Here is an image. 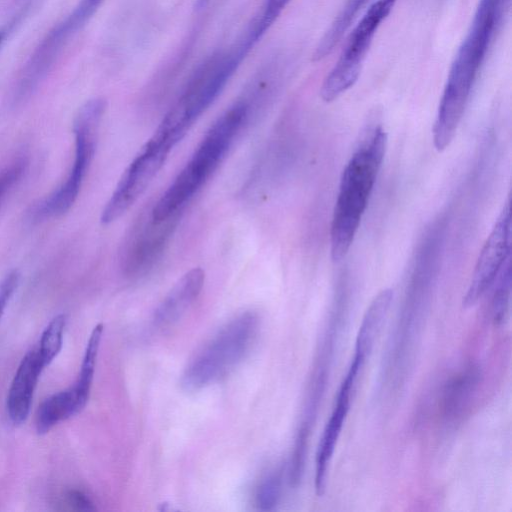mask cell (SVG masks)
I'll list each match as a JSON object with an SVG mask.
<instances>
[{"instance_id": "1", "label": "cell", "mask_w": 512, "mask_h": 512, "mask_svg": "<svg viewBox=\"0 0 512 512\" xmlns=\"http://www.w3.org/2000/svg\"><path fill=\"white\" fill-rule=\"evenodd\" d=\"M510 0H479L471 26L452 62L433 126L438 150L452 141L472 87Z\"/></svg>"}, {"instance_id": "2", "label": "cell", "mask_w": 512, "mask_h": 512, "mask_svg": "<svg viewBox=\"0 0 512 512\" xmlns=\"http://www.w3.org/2000/svg\"><path fill=\"white\" fill-rule=\"evenodd\" d=\"M249 112V101L242 99L217 118L189 161L152 207L150 214L153 219L163 221L180 216L186 204L224 159Z\"/></svg>"}, {"instance_id": "3", "label": "cell", "mask_w": 512, "mask_h": 512, "mask_svg": "<svg viewBox=\"0 0 512 512\" xmlns=\"http://www.w3.org/2000/svg\"><path fill=\"white\" fill-rule=\"evenodd\" d=\"M387 135L376 128L343 170L331 230L330 252L340 261L350 249L383 161Z\"/></svg>"}, {"instance_id": "4", "label": "cell", "mask_w": 512, "mask_h": 512, "mask_svg": "<svg viewBox=\"0 0 512 512\" xmlns=\"http://www.w3.org/2000/svg\"><path fill=\"white\" fill-rule=\"evenodd\" d=\"M250 50L240 40L230 49L207 57L193 72L157 130L177 144L219 96Z\"/></svg>"}, {"instance_id": "5", "label": "cell", "mask_w": 512, "mask_h": 512, "mask_svg": "<svg viewBox=\"0 0 512 512\" xmlns=\"http://www.w3.org/2000/svg\"><path fill=\"white\" fill-rule=\"evenodd\" d=\"M254 311L242 312L229 320L193 356L181 376L187 391L202 389L231 371L249 352L259 329Z\"/></svg>"}, {"instance_id": "6", "label": "cell", "mask_w": 512, "mask_h": 512, "mask_svg": "<svg viewBox=\"0 0 512 512\" xmlns=\"http://www.w3.org/2000/svg\"><path fill=\"white\" fill-rule=\"evenodd\" d=\"M105 109L106 101L103 98H94L87 101L78 111L73 124V166L65 182L35 206L36 218L60 216L73 206L96 151L99 127Z\"/></svg>"}, {"instance_id": "7", "label": "cell", "mask_w": 512, "mask_h": 512, "mask_svg": "<svg viewBox=\"0 0 512 512\" xmlns=\"http://www.w3.org/2000/svg\"><path fill=\"white\" fill-rule=\"evenodd\" d=\"M397 1L377 0L359 20L338 61L322 83L320 96L324 102L334 101L356 83L375 34Z\"/></svg>"}, {"instance_id": "8", "label": "cell", "mask_w": 512, "mask_h": 512, "mask_svg": "<svg viewBox=\"0 0 512 512\" xmlns=\"http://www.w3.org/2000/svg\"><path fill=\"white\" fill-rule=\"evenodd\" d=\"M173 147L154 132L125 169L106 202L100 217L103 224L114 222L131 208L162 168Z\"/></svg>"}, {"instance_id": "9", "label": "cell", "mask_w": 512, "mask_h": 512, "mask_svg": "<svg viewBox=\"0 0 512 512\" xmlns=\"http://www.w3.org/2000/svg\"><path fill=\"white\" fill-rule=\"evenodd\" d=\"M104 0H80L61 22L42 39L24 66L16 89L17 98L28 96L47 75L63 47L98 10Z\"/></svg>"}, {"instance_id": "10", "label": "cell", "mask_w": 512, "mask_h": 512, "mask_svg": "<svg viewBox=\"0 0 512 512\" xmlns=\"http://www.w3.org/2000/svg\"><path fill=\"white\" fill-rule=\"evenodd\" d=\"M510 240L511 206L508 200L482 247L467 292L463 298V307L470 308L474 306L496 281L502 266L510 257Z\"/></svg>"}, {"instance_id": "11", "label": "cell", "mask_w": 512, "mask_h": 512, "mask_svg": "<svg viewBox=\"0 0 512 512\" xmlns=\"http://www.w3.org/2000/svg\"><path fill=\"white\" fill-rule=\"evenodd\" d=\"M178 217L157 221L149 214L139 221L122 250V267L127 274L138 275L154 263L171 236Z\"/></svg>"}, {"instance_id": "12", "label": "cell", "mask_w": 512, "mask_h": 512, "mask_svg": "<svg viewBox=\"0 0 512 512\" xmlns=\"http://www.w3.org/2000/svg\"><path fill=\"white\" fill-rule=\"evenodd\" d=\"M356 379L354 374L347 372L340 386L336 405L318 445L315 461V491L318 496H322L325 492L329 462L349 411L350 397Z\"/></svg>"}, {"instance_id": "13", "label": "cell", "mask_w": 512, "mask_h": 512, "mask_svg": "<svg viewBox=\"0 0 512 512\" xmlns=\"http://www.w3.org/2000/svg\"><path fill=\"white\" fill-rule=\"evenodd\" d=\"M44 368L37 347L22 358L7 395V412L13 424L20 425L27 419L34 390Z\"/></svg>"}, {"instance_id": "14", "label": "cell", "mask_w": 512, "mask_h": 512, "mask_svg": "<svg viewBox=\"0 0 512 512\" xmlns=\"http://www.w3.org/2000/svg\"><path fill=\"white\" fill-rule=\"evenodd\" d=\"M205 280L202 268L187 271L163 298L153 314L157 327H167L177 322L199 297Z\"/></svg>"}, {"instance_id": "15", "label": "cell", "mask_w": 512, "mask_h": 512, "mask_svg": "<svg viewBox=\"0 0 512 512\" xmlns=\"http://www.w3.org/2000/svg\"><path fill=\"white\" fill-rule=\"evenodd\" d=\"M393 300V290L380 291L367 308L356 337L354 359L365 362L380 334Z\"/></svg>"}, {"instance_id": "16", "label": "cell", "mask_w": 512, "mask_h": 512, "mask_svg": "<svg viewBox=\"0 0 512 512\" xmlns=\"http://www.w3.org/2000/svg\"><path fill=\"white\" fill-rule=\"evenodd\" d=\"M84 407L73 387L49 396L37 410V433L45 434L49 432L58 423L81 412Z\"/></svg>"}, {"instance_id": "17", "label": "cell", "mask_w": 512, "mask_h": 512, "mask_svg": "<svg viewBox=\"0 0 512 512\" xmlns=\"http://www.w3.org/2000/svg\"><path fill=\"white\" fill-rule=\"evenodd\" d=\"M369 0H346L345 4L320 39L312 55L313 61H320L332 53L354 19Z\"/></svg>"}, {"instance_id": "18", "label": "cell", "mask_w": 512, "mask_h": 512, "mask_svg": "<svg viewBox=\"0 0 512 512\" xmlns=\"http://www.w3.org/2000/svg\"><path fill=\"white\" fill-rule=\"evenodd\" d=\"M103 329V324L100 323L92 330L87 342L78 379L72 386L84 406H86L89 399Z\"/></svg>"}, {"instance_id": "19", "label": "cell", "mask_w": 512, "mask_h": 512, "mask_svg": "<svg viewBox=\"0 0 512 512\" xmlns=\"http://www.w3.org/2000/svg\"><path fill=\"white\" fill-rule=\"evenodd\" d=\"M291 1L292 0H265L243 36V40L246 44L253 48Z\"/></svg>"}, {"instance_id": "20", "label": "cell", "mask_w": 512, "mask_h": 512, "mask_svg": "<svg viewBox=\"0 0 512 512\" xmlns=\"http://www.w3.org/2000/svg\"><path fill=\"white\" fill-rule=\"evenodd\" d=\"M65 325L66 316L59 314L49 322L41 335L37 350L45 367L54 360L61 350Z\"/></svg>"}, {"instance_id": "21", "label": "cell", "mask_w": 512, "mask_h": 512, "mask_svg": "<svg viewBox=\"0 0 512 512\" xmlns=\"http://www.w3.org/2000/svg\"><path fill=\"white\" fill-rule=\"evenodd\" d=\"M497 284L492 299V320L495 325L504 322L510 299L511 291V257H509L502 266L497 278Z\"/></svg>"}, {"instance_id": "22", "label": "cell", "mask_w": 512, "mask_h": 512, "mask_svg": "<svg viewBox=\"0 0 512 512\" xmlns=\"http://www.w3.org/2000/svg\"><path fill=\"white\" fill-rule=\"evenodd\" d=\"M478 373L475 369L467 370L455 378L447 388L445 405L448 411H455L468 398L477 382Z\"/></svg>"}, {"instance_id": "23", "label": "cell", "mask_w": 512, "mask_h": 512, "mask_svg": "<svg viewBox=\"0 0 512 512\" xmlns=\"http://www.w3.org/2000/svg\"><path fill=\"white\" fill-rule=\"evenodd\" d=\"M282 470L270 473L262 480L256 491V505L262 511H270L279 502L282 491Z\"/></svg>"}, {"instance_id": "24", "label": "cell", "mask_w": 512, "mask_h": 512, "mask_svg": "<svg viewBox=\"0 0 512 512\" xmlns=\"http://www.w3.org/2000/svg\"><path fill=\"white\" fill-rule=\"evenodd\" d=\"M26 163L23 160L12 163L0 173V198L5 195L9 188L20 178Z\"/></svg>"}, {"instance_id": "25", "label": "cell", "mask_w": 512, "mask_h": 512, "mask_svg": "<svg viewBox=\"0 0 512 512\" xmlns=\"http://www.w3.org/2000/svg\"><path fill=\"white\" fill-rule=\"evenodd\" d=\"M20 275L18 271H11L0 283V319L5 307L18 286Z\"/></svg>"}, {"instance_id": "26", "label": "cell", "mask_w": 512, "mask_h": 512, "mask_svg": "<svg viewBox=\"0 0 512 512\" xmlns=\"http://www.w3.org/2000/svg\"><path fill=\"white\" fill-rule=\"evenodd\" d=\"M69 503L77 510L80 511H93L95 510L94 504L89 496L80 490H70L67 493Z\"/></svg>"}, {"instance_id": "27", "label": "cell", "mask_w": 512, "mask_h": 512, "mask_svg": "<svg viewBox=\"0 0 512 512\" xmlns=\"http://www.w3.org/2000/svg\"><path fill=\"white\" fill-rule=\"evenodd\" d=\"M5 38V30H0V47L4 41Z\"/></svg>"}]
</instances>
